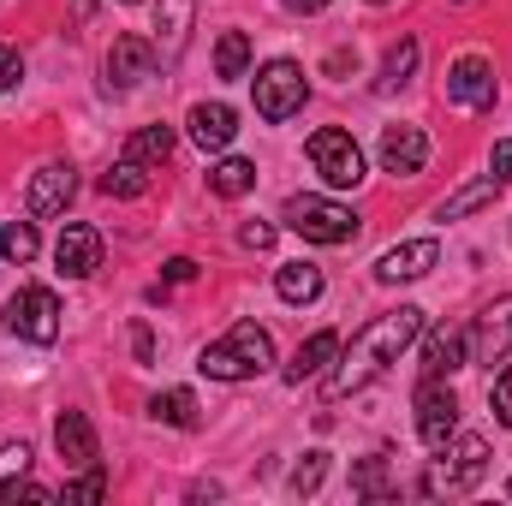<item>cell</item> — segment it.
Returning a JSON list of instances; mask_svg holds the SVG:
<instances>
[{
    "instance_id": "cell-5",
    "label": "cell",
    "mask_w": 512,
    "mask_h": 506,
    "mask_svg": "<svg viewBox=\"0 0 512 506\" xmlns=\"http://www.w3.org/2000/svg\"><path fill=\"white\" fill-rule=\"evenodd\" d=\"M251 90H256V114H262L268 126H286L292 114H304L310 78H304V66H298V60H268V66H256Z\"/></svg>"
},
{
    "instance_id": "cell-15",
    "label": "cell",
    "mask_w": 512,
    "mask_h": 506,
    "mask_svg": "<svg viewBox=\"0 0 512 506\" xmlns=\"http://www.w3.org/2000/svg\"><path fill=\"white\" fill-rule=\"evenodd\" d=\"M471 352H477V364H501L512 352V292L507 298H495L483 316H477V328H471Z\"/></svg>"
},
{
    "instance_id": "cell-25",
    "label": "cell",
    "mask_w": 512,
    "mask_h": 506,
    "mask_svg": "<svg viewBox=\"0 0 512 506\" xmlns=\"http://www.w3.org/2000/svg\"><path fill=\"white\" fill-rule=\"evenodd\" d=\"M209 191H215V197H245V191H256V161H245V155L215 161V167H209Z\"/></svg>"
},
{
    "instance_id": "cell-24",
    "label": "cell",
    "mask_w": 512,
    "mask_h": 506,
    "mask_svg": "<svg viewBox=\"0 0 512 506\" xmlns=\"http://www.w3.org/2000/svg\"><path fill=\"white\" fill-rule=\"evenodd\" d=\"M149 417L167 423V429H197V393L191 387H167L149 399Z\"/></svg>"
},
{
    "instance_id": "cell-7",
    "label": "cell",
    "mask_w": 512,
    "mask_h": 506,
    "mask_svg": "<svg viewBox=\"0 0 512 506\" xmlns=\"http://www.w3.org/2000/svg\"><path fill=\"white\" fill-rule=\"evenodd\" d=\"M6 328L30 346H54L60 340V298L48 286H18L6 298Z\"/></svg>"
},
{
    "instance_id": "cell-37",
    "label": "cell",
    "mask_w": 512,
    "mask_h": 506,
    "mask_svg": "<svg viewBox=\"0 0 512 506\" xmlns=\"http://www.w3.org/2000/svg\"><path fill=\"white\" fill-rule=\"evenodd\" d=\"M161 280H167V286H185V280H197V262H191V256H173V262L161 268Z\"/></svg>"
},
{
    "instance_id": "cell-18",
    "label": "cell",
    "mask_w": 512,
    "mask_h": 506,
    "mask_svg": "<svg viewBox=\"0 0 512 506\" xmlns=\"http://www.w3.org/2000/svg\"><path fill=\"white\" fill-rule=\"evenodd\" d=\"M185 126H191V143H197V149H227V143L239 137V114H233L227 102H197Z\"/></svg>"
},
{
    "instance_id": "cell-31",
    "label": "cell",
    "mask_w": 512,
    "mask_h": 506,
    "mask_svg": "<svg viewBox=\"0 0 512 506\" xmlns=\"http://www.w3.org/2000/svg\"><path fill=\"white\" fill-rule=\"evenodd\" d=\"M328 477V453H304V465L292 471V495H316Z\"/></svg>"
},
{
    "instance_id": "cell-20",
    "label": "cell",
    "mask_w": 512,
    "mask_h": 506,
    "mask_svg": "<svg viewBox=\"0 0 512 506\" xmlns=\"http://www.w3.org/2000/svg\"><path fill=\"white\" fill-rule=\"evenodd\" d=\"M465 346H471V328H435L423 346V376H453L465 364Z\"/></svg>"
},
{
    "instance_id": "cell-21",
    "label": "cell",
    "mask_w": 512,
    "mask_h": 506,
    "mask_svg": "<svg viewBox=\"0 0 512 506\" xmlns=\"http://www.w3.org/2000/svg\"><path fill=\"white\" fill-rule=\"evenodd\" d=\"M274 292L286 304H316L322 298V268L316 262H280L274 268Z\"/></svg>"
},
{
    "instance_id": "cell-22",
    "label": "cell",
    "mask_w": 512,
    "mask_h": 506,
    "mask_svg": "<svg viewBox=\"0 0 512 506\" xmlns=\"http://www.w3.org/2000/svg\"><path fill=\"white\" fill-rule=\"evenodd\" d=\"M495 197H501V179L489 173V179H471V185H459V191H453V197H447V203H441L435 215H441V221H465V215H477V209H489Z\"/></svg>"
},
{
    "instance_id": "cell-9",
    "label": "cell",
    "mask_w": 512,
    "mask_h": 506,
    "mask_svg": "<svg viewBox=\"0 0 512 506\" xmlns=\"http://www.w3.org/2000/svg\"><path fill=\"white\" fill-rule=\"evenodd\" d=\"M447 102L465 114H489L495 108V66L483 54H459L447 66Z\"/></svg>"
},
{
    "instance_id": "cell-6",
    "label": "cell",
    "mask_w": 512,
    "mask_h": 506,
    "mask_svg": "<svg viewBox=\"0 0 512 506\" xmlns=\"http://www.w3.org/2000/svg\"><path fill=\"white\" fill-rule=\"evenodd\" d=\"M310 167H316L334 191L364 185V149H358V137H352V131H340V126L310 131Z\"/></svg>"
},
{
    "instance_id": "cell-10",
    "label": "cell",
    "mask_w": 512,
    "mask_h": 506,
    "mask_svg": "<svg viewBox=\"0 0 512 506\" xmlns=\"http://www.w3.org/2000/svg\"><path fill=\"white\" fill-rule=\"evenodd\" d=\"M155 66H161V54H155V36H114V48H108V90H137L143 78H155Z\"/></svg>"
},
{
    "instance_id": "cell-23",
    "label": "cell",
    "mask_w": 512,
    "mask_h": 506,
    "mask_svg": "<svg viewBox=\"0 0 512 506\" xmlns=\"http://www.w3.org/2000/svg\"><path fill=\"white\" fill-rule=\"evenodd\" d=\"M352 495L358 501H393L399 495L393 489V471H387V453H370V459L352 465Z\"/></svg>"
},
{
    "instance_id": "cell-16",
    "label": "cell",
    "mask_w": 512,
    "mask_h": 506,
    "mask_svg": "<svg viewBox=\"0 0 512 506\" xmlns=\"http://www.w3.org/2000/svg\"><path fill=\"white\" fill-rule=\"evenodd\" d=\"M423 161H429V137H423V126H387L382 131V167L393 173V179H411V173H423Z\"/></svg>"
},
{
    "instance_id": "cell-12",
    "label": "cell",
    "mask_w": 512,
    "mask_h": 506,
    "mask_svg": "<svg viewBox=\"0 0 512 506\" xmlns=\"http://www.w3.org/2000/svg\"><path fill=\"white\" fill-rule=\"evenodd\" d=\"M54 262H60L66 280H90L102 268V233L90 221H66L60 239H54Z\"/></svg>"
},
{
    "instance_id": "cell-27",
    "label": "cell",
    "mask_w": 512,
    "mask_h": 506,
    "mask_svg": "<svg viewBox=\"0 0 512 506\" xmlns=\"http://www.w3.org/2000/svg\"><path fill=\"white\" fill-rule=\"evenodd\" d=\"M149 191V167L137 155H120L108 173H102V197H143Z\"/></svg>"
},
{
    "instance_id": "cell-17",
    "label": "cell",
    "mask_w": 512,
    "mask_h": 506,
    "mask_svg": "<svg viewBox=\"0 0 512 506\" xmlns=\"http://www.w3.org/2000/svg\"><path fill=\"white\" fill-rule=\"evenodd\" d=\"M54 447H60V459L66 465H102V447H96V429H90V417L84 411H60L54 417Z\"/></svg>"
},
{
    "instance_id": "cell-42",
    "label": "cell",
    "mask_w": 512,
    "mask_h": 506,
    "mask_svg": "<svg viewBox=\"0 0 512 506\" xmlns=\"http://www.w3.org/2000/svg\"><path fill=\"white\" fill-rule=\"evenodd\" d=\"M120 6H137V0H120Z\"/></svg>"
},
{
    "instance_id": "cell-41",
    "label": "cell",
    "mask_w": 512,
    "mask_h": 506,
    "mask_svg": "<svg viewBox=\"0 0 512 506\" xmlns=\"http://www.w3.org/2000/svg\"><path fill=\"white\" fill-rule=\"evenodd\" d=\"M90 6H96V0H72V12H78V18H90Z\"/></svg>"
},
{
    "instance_id": "cell-19",
    "label": "cell",
    "mask_w": 512,
    "mask_h": 506,
    "mask_svg": "<svg viewBox=\"0 0 512 506\" xmlns=\"http://www.w3.org/2000/svg\"><path fill=\"white\" fill-rule=\"evenodd\" d=\"M334 358H340V334H334V328H322V334H310V340L298 346V358L286 364V381H292V387H304L310 376H328V364H334Z\"/></svg>"
},
{
    "instance_id": "cell-43",
    "label": "cell",
    "mask_w": 512,
    "mask_h": 506,
    "mask_svg": "<svg viewBox=\"0 0 512 506\" xmlns=\"http://www.w3.org/2000/svg\"><path fill=\"white\" fill-rule=\"evenodd\" d=\"M370 6H387V0H370Z\"/></svg>"
},
{
    "instance_id": "cell-11",
    "label": "cell",
    "mask_w": 512,
    "mask_h": 506,
    "mask_svg": "<svg viewBox=\"0 0 512 506\" xmlns=\"http://www.w3.org/2000/svg\"><path fill=\"white\" fill-rule=\"evenodd\" d=\"M72 191H78V173H72V161H48V167H36V173H30L24 209H30L36 221H54V215H66Z\"/></svg>"
},
{
    "instance_id": "cell-29",
    "label": "cell",
    "mask_w": 512,
    "mask_h": 506,
    "mask_svg": "<svg viewBox=\"0 0 512 506\" xmlns=\"http://www.w3.org/2000/svg\"><path fill=\"white\" fill-rule=\"evenodd\" d=\"M36 251H42L36 221H6V227H0V256H6V262L24 268V262H36Z\"/></svg>"
},
{
    "instance_id": "cell-34",
    "label": "cell",
    "mask_w": 512,
    "mask_h": 506,
    "mask_svg": "<svg viewBox=\"0 0 512 506\" xmlns=\"http://www.w3.org/2000/svg\"><path fill=\"white\" fill-rule=\"evenodd\" d=\"M489 405H495V417H501V423L512 429V364L501 370V376H495V387H489Z\"/></svg>"
},
{
    "instance_id": "cell-39",
    "label": "cell",
    "mask_w": 512,
    "mask_h": 506,
    "mask_svg": "<svg viewBox=\"0 0 512 506\" xmlns=\"http://www.w3.org/2000/svg\"><path fill=\"white\" fill-rule=\"evenodd\" d=\"M131 352H137V364H149V358H155V334H149L143 322L131 328Z\"/></svg>"
},
{
    "instance_id": "cell-38",
    "label": "cell",
    "mask_w": 512,
    "mask_h": 506,
    "mask_svg": "<svg viewBox=\"0 0 512 506\" xmlns=\"http://www.w3.org/2000/svg\"><path fill=\"white\" fill-rule=\"evenodd\" d=\"M489 167H495V179H501V185H512V137L495 143V161H489Z\"/></svg>"
},
{
    "instance_id": "cell-36",
    "label": "cell",
    "mask_w": 512,
    "mask_h": 506,
    "mask_svg": "<svg viewBox=\"0 0 512 506\" xmlns=\"http://www.w3.org/2000/svg\"><path fill=\"white\" fill-rule=\"evenodd\" d=\"M18 78H24V60H18V48H6V42H0V90H12Z\"/></svg>"
},
{
    "instance_id": "cell-26",
    "label": "cell",
    "mask_w": 512,
    "mask_h": 506,
    "mask_svg": "<svg viewBox=\"0 0 512 506\" xmlns=\"http://www.w3.org/2000/svg\"><path fill=\"white\" fill-rule=\"evenodd\" d=\"M417 54H423V48H417V36H399V42H393V48H387V60H382V72H376V90H399V84H411V72H417Z\"/></svg>"
},
{
    "instance_id": "cell-1",
    "label": "cell",
    "mask_w": 512,
    "mask_h": 506,
    "mask_svg": "<svg viewBox=\"0 0 512 506\" xmlns=\"http://www.w3.org/2000/svg\"><path fill=\"white\" fill-rule=\"evenodd\" d=\"M417 334H423V310H417V304H399V310H382V316H370V322L352 334V346H340L334 370L322 376V393H328V399L364 393V387H370L376 376H387V370L399 364V352H405Z\"/></svg>"
},
{
    "instance_id": "cell-3",
    "label": "cell",
    "mask_w": 512,
    "mask_h": 506,
    "mask_svg": "<svg viewBox=\"0 0 512 506\" xmlns=\"http://www.w3.org/2000/svg\"><path fill=\"white\" fill-rule=\"evenodd\" d=\"M483 477H489V441L483 435H459V441L441 447V459L429 465L417 495H471Z\"/></svg>"
},
{
    "instance_id": "cell-14",
    "label": "cell",
    "mask_w": 512,
    "mask_h": 506,
    "mask_svg": "<svg viewBox=\"0 0 512 506\" xmlns=\"http://www.w3.org/2000/svg\"><path fill=\"white\" fill-rule=\"evenodd\" d=\"M435 262H441V245H435V239H405V245L382 251V262H376V280H382V286H399V280H423Z\"/></svg>"
},
{
    "instance_id": "cell-2",
    "label": "cell",
    "mask_w": 512,
    "mask_h": 506,
    "mask_svg": "<svg viewBox=\"0 0 512 506\" xmlns=\"http://www.w3.org/2000/svg\"><path fill=\"white\" fill-rule=\"evenodd\" d=\"M197 370L209 381H256V376L274 370V340H268V328H256V322H233L215 346H203Z\"/></svg>"
},
{
    "instance_id": "cell-33",
    "label": "cell",
    "mask_w": 512,
    "mask_h": 506,
    "mask_svg": "<svg viewBox=\"0 0 512 506\" xmlns=\"http://www.w3.org/2000/svg\"><path fill=\"white\" fill-rule=\"evenodd\" d=\"M24 471H30V447H24V441L0 447V489H6V483H18Z\"/></svg>"
},
{
    "instance_id": "cell-4",
    "label": "cell",
    "mask_w": 512,
    "mask_h": 506,
    "mask_svg": "<svg viewBox=\"0 0 512 506\" xmlns=\"http://www.w3.org/2000/svg\"><path fill=\"white\" fill-rule=\"evenodd\" d=\"M280 221L310 245H352L358 239V215L346 203H328V197H286Z\"/></svg>"
},
{
    "instance_id": "cell-8",
    "label": "cell",
    "mask_w": 512,
    "mask_h": 506,
    "mask_svg": "<svg viewBox=\"0 0 512 506\" xmlns=\"http://www.w3.org/2000/svg\"><path fill=\"white\" fill-rule=\"evenodd\" d=\"M453 429H459V399H453V387L441 376H423V387H417V441H423L429 453H441V447L453 441Z\"/></svg>"
},
{
    "instance_id": "cell-40",
    "label": "cell",
    "mask_w": 512,
    "mask_h": 506,
    "mask_svg": "<svg viewBox=\"0 0 512 506\" xmlns=\"http://www.w3.org/2000/svg\"><path fill=\"white\" fill-rule=\"evenodd\" d=\"M286 12H298V18H310V12H328V0H286Z\"/></svg>"
},
{
    "instance_id": "cell-35",
    "label": "cell",
    "mask_w": 512,
    "mask_h": 506,
    "mask_svg": "<svg viewBox=\"0 0 512 506\" xmlns=\"http://www.w3.org/2000/svg\"><path fill=\"white\" fill-rule=\"evenodd\" d=\"M239 245H245V251H268V245H274V227H268V221H245V227H239Z\"/></svg>"
},
{
    "instance_id": "cell-13",
    "label": "cell",
    "mask_w": 512,
    "mask_h": 506,
    "mask_svg": "<svg viewBox=\"0 0 512 506\" xmlns=\"http://www.w3.org/2000/svg\"><path fill=\"white\" fill-rule=\"evenodd\" d=\"M191 24H197V0H155V54H161V66H173L185 54Z\"/></svg>"
},
{
    "instance_id": "cell-44",
    "label": "cell",
    "mask_w": 512,
    "mask_h": 506,
    "mask_svg": "<svg viewBox=\"0 0 512 506\" xmlns=\"http://www.w3.org/2000/svg\"><path fill=\"white\" fill-rule=\"evenodd\" d=\"M507 495H512V483H507Z\"/></svg>"
},
{
    "instance_id": "cell-32",
    "label": "cell",
    "mask_w": 512,
    "mask_h": 506,
    "mask_svg": "<svg viewBox=\"0 0 512 506\" xmlns=\"http://www.w3.org/2000/svg\"><path fill=\"white\" fill-rule=\"evenodd\" d=\"M102 495H108V471H102V465H90L78 483L60 489V501H102Z\"/></svg>"
},
{
    "instance_id": "cell-28",
    "label": "cell",
    "mask_w": 512,
    "mask_h": 506,
    "mask_svg": "<svg viewBox=\"0 0 512 506\" xmlns=\"http://www.w3.org/2000/svg\"><path fill=\"white\" fill-rule=\"evenodd\" d=\"M215 72H221V78H245V72H251V36H245V30H227V36L215 42Z\"/></svg>"
},
{
    "instance_id": "cell-30",
    "label": "cell",
    "mask_w": 512,
    "mask_h": 506,
    "mask_svg": "<svg viewBox=\"0 0 512 506\" xmlns=\"http://www.w3.org/2000/svg\"><path fill=\"white\" fill-rule=\"evenodd\" d=\"M126 155H137L143 167H161V161L173 155V126H143V131H131Z\"/></svg>"
}]
</instances>
